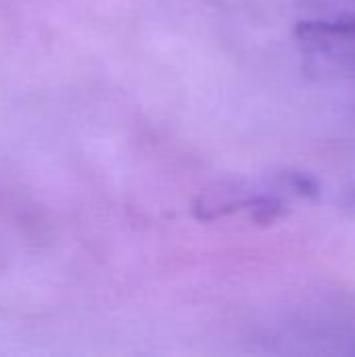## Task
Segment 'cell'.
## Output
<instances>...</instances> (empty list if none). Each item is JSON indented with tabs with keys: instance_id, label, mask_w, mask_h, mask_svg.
Wrapping results in <instances>:
<instances>
[{
	"instance_id": "cell-1",
	"label": "cell",
	"mask_w": 355,
	"mask_h": 357,
	"mask_svg": "<svg viewBox=\"0 0 355 357\" xmlns=\"http://www.w3.org/2000/svg\"><path fill=\"white\" fill-rule=\"evenodd\" d=\"M299 42L328 61L355 63V17L305 21L297 29Z\"/></svg>"
}]
</instances>
